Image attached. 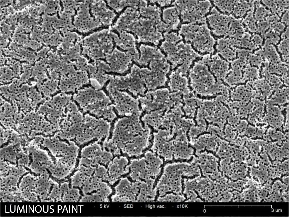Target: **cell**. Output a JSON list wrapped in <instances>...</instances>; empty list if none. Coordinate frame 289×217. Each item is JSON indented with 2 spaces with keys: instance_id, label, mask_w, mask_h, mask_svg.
<instances>
[{
  "instance_id": "obj_1",
  "label": "cell",
  "mask_w": 289,
  "mask_h": 217,
  "mask_svg": "<svg viewBox=\"0 0 289 217\" xmlns=\"http://www.w3.org/2000/svg\"><path fill=\"white\" fill-rule=\"evenodd\" d=\"M187 77L190 90L196 97L229 96L226 86L218 81L210 70L205 55L194 62Z\"/></svg>"
},
{
  "instance_id": "obj_2",
  "label": "cell",
  "mask_w": 289,
  "mask_h": 217,
  "mask_svg": "<svg viewBox=\"0 0 289 217\" xmlns=\"http://www.w3.org/2000/svg\"><path fill=\"white\" fill-rule=\"evenodd\" d=\"M165 40L160 47L167 55L166 58L173 69L177 68L182 73L187 75L194 62L202 56L191 46L186 42L177 32L165 34Z\"/></svg>"
},
{
  "instance_id": "obj_3",
  "label": "cell",
  "mask_w": 289,
  "mask_h": 217,
  "mask_svg": "<svg viewBox=\"0 0 289 217\" xmlns=\"http://www.w3.org/2000/svg\"><path fill=\"white\" fill-rule=\"evenodd\" d=\"M72 98L84 112L97 118L111 122L116 117L110 97L102 90L85 87L77 91Z\"/></svg>"
},
{
  "instance_id": "obj_4",
  "label": "cell",
  "mask_w": 289,
  "mask_h": 217,
  "mask_svg": "<svg viewBox=\"0 0 289 217\" xmlns=\"http://www.w3.org/2000/svg\"><path fill=\"white\" fill-rule=\"evenodd\" d=\"M149 128L147 125L142 127L139 116L133 115L119 119L115 124L111 138L105 139L102 146L114 155H118L126 145Z\"/></svg>"
},
{
  "instance_id": "obj_5",
  "label": "cell",
  "mask_w": 289,
  "mask_h": 217,
  "mask_svg": "<svg viewBox=\"0 0 289 217\" xmlns=\"http://www.w3.org/2000/svg\"><path fill=\"white\" fill-rule=\"evenodd\" d=\"M178 32L184 40L200 55L214 53L216 40L206 22L182 24Z\"/></svg>"
},
{
  "instance_id": "obj_6",
  "label": "cell",
  "mask_w": 289,
  "mask_h": 217,
  "mask_svg": "<svg viewBox=\"0 0 289 217\" xmlns=\"http://www.w3.org/2000/svg\"><path fill=\"white\" fill-rule=\"evenodd\" d=\"M113 40L109 30L93 33L82 40L81 54L93 62L105 58L113 50Z\"/></svg>"
},
{
  "instance_id": "obj_7",
  "label": "cell",
  "mask_w": 289,
  "mask_h": 217,
  "mask_svg": "<svg viewBox=\"0 0 289 217\" xmlns=\"http://www.w3.org/2000/svg\"><path fill=\"white\" fill-rule=\"evenodd\" d=\"M209 1H175L172 4L176 9L183 24L206 22L213 6Z\"/></svg>"
},
{
  "instance_id": "obj_8",
  "label": "cell",
  "mask_w": 289,
  "mask_h": 217,
  "mask_svg": "<svg viewBox=\"0 0 289 217\" xmlns=\"http://www.w3.org/2000/svg\"><path fill=\"white\" fill-rule=\"evenodd\" d=\"M66 112L62 123V138L76 142L80 137L84 122V115L76 104L71 101L67 105Z\"/></svg>"
},
{
  "instance_id": "obj_9",
  "label": "cell",
  "mask_w": 289,
  "mask_h": 217,
  "mask_svg": "<svg viewBox=\"0 0 289 217\" xmlns=\"http://www.w3.org/2000/svg\"><path fill=\"white\" fill-rule=\"evenodd\" d=\"M110 123L88 114L84 115L82 133L76 143L82 144L91 140L107 139L110 134Z\"/></svg>"
},
{
  "instance_id": "obj_10",
  "label": "cell",
  "mask_w": 289,
  "mask_h": 217,
  "mask_svg": "<svg viewBox=\"0 0 289 217\" xmlns=\"http://www.w3.org/2000/svg\"><path fill=\"white\" fill-rule=\"evenodd\" d=\"M106 89L109 97L114 101L113 107L119 115L129 116L140 115L137 100L126 93L118 90L113 84L108 85Z\"/></svg>"
},
{
  "instance_id": "obj_11",
  "label": "cell",
  "mask_w": 289,
  "mask_h": 217,
  "mask_svg": "<svg viewBox=\"0 0 289 217\" xmlns=\"http://www.w3.org/2000/svg\"><path fill=\"white\" fill-rule=\"evenodd\" d=\"M234 17L224 14L213 5L206 17V22L213 36L217 38L232 37Z\"/></svg>"
},
{
  "instance_id": "obj_12",
  "label": "cell",
  "mask_w": 289,
  "mask_h": 217,
  "mask_svg": "<svg viewBox=\"0 0 289 217\" xmlns=\"http://www.w3.org/2000/svg\"><path fill=\"white\" fill-rule=\"evenodd\" d=\"M90 1L78 2L76 14L74 16L73 25L79 31L86 32L102 25L96 21L90 12Z\"/></svg>"
},
{
  "instance_id": "obj_13",
  "label": "cell",
  "mask_w": 289,
  "mask_h": 217,
  "mask_svg": "<svg viewBox=\"0 0 289 217\" xmlns=\"http://www.w3.org/2000/svg\"><path fill=\"white\" fill-rule=\"evenodd\" d=\"M113 157L111 152L97 142L86 146L81 151V157L88 159L94 166H96L100 164H106L109 163Z\"/></svg>"
},
{
  "instance_id": "obj_14",
  "label": "cell",
  "mask_w": 289,
  "mask_h": 217,
  "mask_svg": "<svg viewBox=\"0 0 289 217\" xmlns=\"http://www.w3.org/2000/svg\"><path fill=\"white\" fill-rule=\"evenodd\" d=\"M62 90L65 92H75L90 82L89 76L86 71L75 69L64 75L61 81Z\"/></svg>"
},
{
  "instance_id": "obj_15",
  "label": "cell",
  "mask_w": 289,
  "mask_h": 217,
  "mask_svg": "<svg viewBox=\"0 0 289 217\" xmlns=\"http://www.w3.org/2000/svg\"><path fill=\"white\" fill-rule=\"evenodd\" d=\"M205 56L210 72L218 81L223 83L230 69L229 63L216 53Z\"/></svg>"
},
{
  "instance_id": "obj_16",
  "label": "cell",
  "mask_w": 289,
  "mask_h": 217,
  "mask_svg": "<svg viewBox=\"0 0 289 217\" xmlns=\"http://www.w3.org/2000/svg\"><path fill=\"white\" fill-rule=\"evenodd\" d=\"M109 65L111 72L122 73L128 69L133 59L126 52L125 53L115 48L105 58Z\"/></svg>"
},
{
  "instance_id": "obj_17",
  "label": "cell",
  "mask_w": 289,
  "mask_h": 217,
  "mask_svg": "<svg viewBox=\"0 0 289 217\" xmlns=\"http://www.w3.org/2000/svg\"><path fill=\"white\" fill-rule=\"evenodd\" d=\"M90 9L95 20L102 25L111 24L116 16L113 11L108 8L103 1H90Z\"/></svg>"
},
{
  "instance_id": "obj_18",
  "label": "cell",
  "mask_w": 289,
  "mask_h": 217,
  "mask_svg": "<svg viewBox=\"0 0 289 217\" xmlns=\"http://www.w3.org/2000/svg\"><path fill=\"white\" fill-rule=\"evenodd\" d=\"M119 37L114 32L111 31V35L117 46L127 51L126 52L136 61L139 59V54L136 46V39L133 35L126 31L118 32Z\"/></svg>"
},
{
  "instance_id": "obj_19",
  "label": "cell",
  "mask_w": 289,
  "mask_h": 217,
  "mask_svg": "<svg viewBox=\"0 0 289 217\" xmlns=\"http://www.w3.org/2000/svg\"><path fill=\"white\" fill-rule=\"evenodd\" d=\"M168 84L172 92H180L183 95L192 93L189 87L187 77L175 70L170 75Z\"/></svg>"
},
{
  "instance_id": "obj_20",
  "label": "cell",
  "mask_w": 289,
  "mask_h": 217,
  "mask_svg": "<svg viewBox=\"0 0 289 217\" xmlns=\"http://www.w3.org/2000/svg\"><path fill=\"white\" fill-rule=\"evenodd\" d=\"M215 51L221 57L228 62H232L236 56L231 37H222L216 40Z\"/></svg>"
},
{
  "instance_id": "obj_21",
  "label": "cell",
  "mask_w": 289,
  "mask_h": 217,
  "mask_svg": "<svg viewBox=\"0 0 289 217\" xmlns=\"http://www.w3.org/2000/svg\"><path fill=\"white\" fill-rule=\"evenodd\" d=\"M162 18L163 22L168 26L170 31L179 29L181 25L178 13L173 5L163 10Z\"/></svg>"
},
{
  "instance_id": "obj_22",
  "label": "cell",
  "mask_w": 289,
  "mask_h": 217,
  "mask_svg": "<svg viewBox=\"0 0 289 217\" xmlns=\"http://www.w3.org/2000/svg\"><path fill=\"white\" fill-rule=\"evenodd\" d=\"M78 188L74 187L70 188L68 191L62 197V202H79L81 195Z\"/></svg>"
},
{
  "instance_id": "obj_23",
  "label": "cell",
  "mask_w": 289,
  "mask_h": 217,
  "mask_svg": "<svg viewBox=\"0 0 289 217\" xmlns=\"http://www.w3.org/2000/svg\"><path fill=\"white\" fill-rule=\"evenodd\" d=\"M88 177L78 169L70 178L71 187L81 188L84 181Z\"/></svg>"
},
{
  "instance_id": "obj_24",
  "label": "cell",
  "mask_w": 289,
  "mask_h": 217,
  "mask_svg": "<svg viewBox=\"0 0 289 217\" xmlns=\"http://www.w3.org/2000/svg\"><path fill=\"white\" fill-rule=\"evenodd\" d=\"M186 199L184 196L181 194H174L172 193L167 194L163 197H158L157 202H180Z\"/></svg>"
},
{
  "instance_id": "obj_25",
  "label": "cell",
  "mask_w": 289,
  "mask_h": 217,
  "mask_svg": "<svg viewBox=\"0 0 289 217\" xmlns=\"http://www.w3.org/2000/svg\"><path fill=\"white\" fill-rule=\"evenodd\" d=\"M107 2L108 5L117 12L120 11L127 6L132 7L134 5L133 1H108Z\"/></svg>"
},
{
  "instance_id": "obj_26",
  "label": "cell",
  "mask_w": 289,
  "mask_h": 217,
  "mask_svg": "<svg viewBox=\"0 0 289 217\" xmlns=\"http://www.w3.org/2000/svg\"><path fill=\"white\" fill-rule=\"evenodd\" d=\"M243 86H240L236 88V89L231 92V96L234 98H238L245 99L246 98L247 99L251 96V93L249 92V90Z\"/></svg>"
},
{
  "instance_id": "obj_27",
  "label": "cell",
  "mask_w": 289,
  "mask_h": 217,
  "mask_svg": "<svg viewBox=\"0 0 289 217\" xmlns=\"http://www.w3.org/2000/svg\"><path fill=\"white\" fill-rule=\"evenodd\" d=\"M181 179H179L169 182V186L171 192L176 194H181L182 191Z\"/></svg>"
},
{
  "instance_id": "obj_28",
  "label": "cell",
  "mask_w": 289,
  "mask_h": 217,
  "mask_svg": "<svg viewBox=\"0 0 289 217\" xmlns=\"http://www.w3.org/2000/svg\"><path fill=\"white\" fill-rule=\"evenodd\" d=\"M278 46V49L281 53L282 54L283 58L286 61H288V39H283Z\"/></svg>"
},
{
  "instance_id": "obj_29",
  "label": "cell",
  "mask_w": 289,
  "mask_h": 217,
  "mask_svg": "<svg viewBox=\"0 0 289 217\" xmlns=\"http://www.w3.org/2000/svg\"><path fill=\"white\" fill-rule=\"evenodd\" d=\"M98 177L101 178L102 180H106L108 176V170L103 166L99 164L97 166V168L94 174Z\"/></svg>"
},
{
  "instance_id": "obj_30",
  "label": "cell",
  "mask_w": 289,
  "mask_h": 217,
  "mask_svg": "<svg viewBox=\"0 0 289 217\" xmlns=\"http://www.w3.org/2000/svg\"><path fill=\"white\" fill-rule=\"evenodd\" d=\"M78 169L88 177L92 176L94 174L97 166H86L81 165H79Z\"/></svg>"
},
{
  "instance_id": "obj_31",
  "label": "cell",
  "mask_w": 289,
  "mask_h": 217,
  "mask_svg": "<svg viewBox=\"0 0 289 217\" xmlns=\"http://www.w3.org/2000/svg\"><path fill=\"white\" fill-rule=\"evenodd\" d=\"M245 21L250 31L255 32L257 30L255 20L251 14L248 15Z\"/></svg>"
},
{
  "instance_id": "obj_32",
  "label": "cell",
  "mask_w": 289,
  "mask_h": 217,
  "mask_svg": "<svg viewBox=\"0 0 289 217\" xmlns=\"http://www.w3.org/2000/svg\"><path fill=\"white\" fill-rule=\"evenodd\" d=\"M255 13V18L260 21H263V20L268 14V11L264 7L262 6L258 7Z\"/></svg>"
},
{
  "instance_id": "obj_33",
  "label": "cell",
  "mask_w": 289,
  "mask_h": 217,
  "mask_svg": "<svg viewBox=\"0 0 289 217\" xmlns=\"http://www.w3.org/2000/svg\"><path fill=\"white\" fill-rule=\"evenodd\" d=\"M248 60L249 63L252 66H259L261 64L262 60L259 56L254 55H249Z\"/></svg>"
},
{
  "instance_id": "obj_34",
  "label": "cell",
  "mask_w": 289,
  "mask_h": 217,
  "mask_svg": "<svg viewBox=\"0 0 289 217\" xmlns=\"http://www.w3.org/2000/svg\"><path fill=\"white\" fill-rule=\"evenodd\" d=\"M249 68L246 70L245 73V77L250 79H253L256 78L258 75L257 70L254 67Z\"/></svg>"
},
{
  "instance_id": "obj_35",
  "label": "cell",
  "mask_w": 289,
  "mask_h": 217,
  "mask_svg": "<svg viewBox=\"0 0 289 217\" xmlns=\"http://www.w3.org/2000/svg\"><path fill=\"white\" fill-rule=\"evenodd\" d=\"M265 37L268 38V41L272 42L274 43L278 42L279 39V34L277 32L273 31H269L266 34Z\"/></svg>"
},
{
  "instance_id": "obj_36",
  "label": "cell",
  "mask_w": 289,
  "mask_h": 217,
  "mask_svg": "<svg viewBox=\"0 0 289 217\" xmlns=\"http://www.w3.org/2000/svg\"><path fill=\"white\" fill-rule=\"evenodd\" d=\"M112 192V190L108 185L97 190L96 193L103 197H108Z\"/></svg>"
},
{
  "instance_id": "obj_37",
  "label": "cell",
  "mask_w": 289,
  "mask_h": 217,
  "mask_svg": "<svg viewBox=\"0 0 289 217\" xmlns=\"http://www.w3.org/2000/svg\"><path fill=\"white\" fill-rule=\"evenodd\" d=\"M270 26L268 22L263 21H260L257 25V30L261 33H263Z\"/></svg>"
},
{
  "instance_id": "obj_38",
  "label": "cell",
  "mask_w": 289,
  "mask_h": 217,
  "mask_svg": "<svg viewBox=\"0 0 289 217\" xmlns=\"http://www.w3.org/2000/svg\"><path fill=\"white\" fill-rule=\"evenodd\" d=\"M92 195L94 202H109V199L108 197H102L96 192L92 194Z\"/></svg>"
},
{
  "instance_id": "obj_39",
  "label": "cell",
  "mask_w": 289,
  "mask_h": 217,
  "mask_svg": "<svg viewBox=\"0 0 289 217\" xmlns=\"http://www.w3.org/2000/svg\"><path fill=\"white\" fill-rule=\"evenodd\" d=\"M264 4L272 11H275L277 10V7L276 3L274 1H263Z\"/></svg>"
},
{
  "instance_id": "obj_40",
  "label": "cell",
  "mask_w": 289,
  "mask_h": 217,
  "mask_svg": "<svg viewBox=\"0 0 289 217\" xmlns=\"http://www.w3.org/2000/svg\"><path fill=\"white\" fill-rule=\"evenodd\" d=\"M262 39L260 36L257 34H255L253 36L252 38L251 44L253 45H259L261 44Z\"/></svg>"
},
{
  "instance_id": "obj_41",
  "label": "cell",
  "mask_w": 289,
  "mask_h": 217,
  "mask_svg": "<svg viewBox=\"0 0 289 217\" xmlns=\"http://www.w3.org/2000/svg\"><path fill=\"white\" fill-rule=\"evenodd\" d=\"M90 83L92 87L97 90H101L102 86L99 82L95 79L94 78H90Z\"/></svg>"
},
{
  "instance_id": "obj_42",
  "label": "cell",
  "mask_w": 289,
  "mask_h": 217,
  "mask_svg": "<svg viewBox=\"0 0 289 217\" xmlns=\"http://www.w3.org/2000/svg\"><path fill=\"white\" fill-rule=\"evenodd\" d=\"M80 202H94L92 196L87 194H84V196L80 199Z\"/></svg>"
},
{
  "instance_id": "obj_43",
  "label": "cell",
  "mask_w": 289,
  "mask_h": 217,
  "mask_svg": "<svg viewBox=\"0 0 289 217\" xmlns=\"http://www.w3.org/2000/svg\"><path fill=\"white\" fill-rule=\"evenodd\" d=\"M139 174V173L137 172L131 171L129 175L133 180L138 181L140 180Z\"/></svg>"
},
{
  "instance_id": "obj_44",
  "label": "cell",
  "mask_w": 289,
  "mask_h": 217,
  "mask_svg": "<svg viewBox=\"0 0 289 217\" xmlns=\"http://www.w3.org/2000/svg\"><path fill=\"white\" fill-rule=\"evenodd\" d=\"M155 1L157 2L161 6L168 5L171 3V1Z\"/></svg>"
},
{
  "instance_id": "obj_45",
  "label": "cell",
  "mask_w": 289,
  "mask_h": 217,
  "mask_svg": "<svg viewBox=\"0 0 289 217\" xmlns=\"http://www.w3.org/2000/svg\"><path fill=\"white\" fill-rule=\"evenodd\" d=\"M145 182L150 187L153 188V184L155 181V179L150 177L145 180Z\"/></svg>"
},
{
  "instance_id": "obj_46",
  "label": "cell",
  "mask_w": 289,
  "mask_h": 217,
  "mask_svg": "<svg viewBox=\"0 0 289 217\" xmlns=\"http://www.w3.org/2000/svg\"><path fill=\"white\" fill-rule=\"evenodd\" d=\"M283 22L288 25V11L283 15L282 18Z\"/></svg>"
},
{
  "instance_id": "obj_47",
  "label": "cell",
  "mask_w": 289,
  "mask_h": 217,
  "mask_svg": "<svg viewBox=\"0 0 289 217\" xmlns=\"http://www.w3.org/2000/svg\"><path fill=\"white\" fill-rule=\"evenodd\" d=\"M119 196V195L116 193L115 194L112 195L111 197L112 202H118Z\"/></svg>"
}]
</instances>
